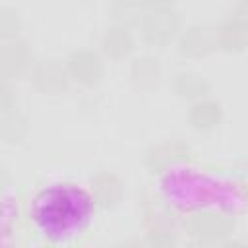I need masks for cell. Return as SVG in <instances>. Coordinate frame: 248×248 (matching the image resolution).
I'll return each mask as SVG.
<instances>
[{
	"label": "cell",
	"instance_id": "6da1fadb",
	"mask_svg": "<svg viewBox=\"0 0 248 248\" xmlns=\"http://www.w3.org/2000/svg\"><path fill=\"white\" fill-rule=\"evenodd\" d=\"M91 198L72 184L45 188L31 205V219L37 231L48 238L62 240L81 231L91 217Z\"/></svg>",
	"mask_w": 248,
	"mask_h": 248
}]
</instances>
